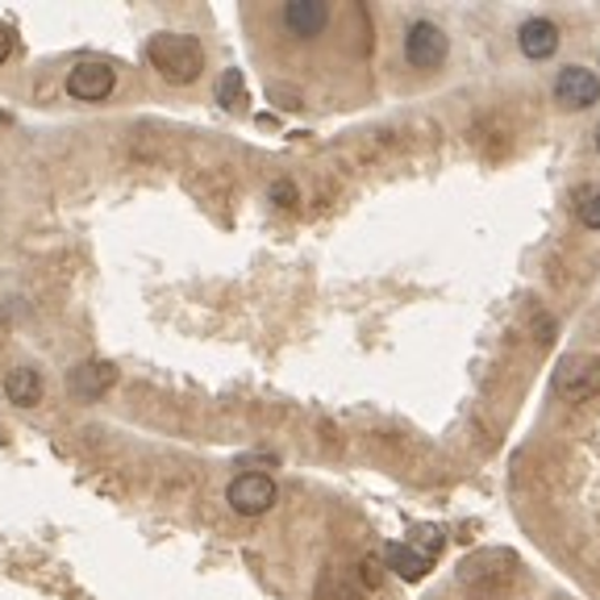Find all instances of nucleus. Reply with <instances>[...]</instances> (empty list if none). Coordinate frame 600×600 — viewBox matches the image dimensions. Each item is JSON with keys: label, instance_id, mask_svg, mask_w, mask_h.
I'll use <instances>...</instances> for the list:
<instances>
[{"label": "nucleus", "instance_id": "f257e3e1", "mask_svg": "<svg viewBox=\"0 0 600 600\" xmlns=\"http://www.w3.org/2000/svg\"><path fill=\"white\" fill-rule=\"evenodd\" d=\"M147 58L168 84H192V79H201V72H205V46H201V38L175 34V30H159V34L150 38Z\"/></svg>", "mask_w": 600, "mask_h": 600}, {"label": "nucleus", "instance_id": "f03ea898", "mask_svg": "<svg viewBox=\"0 0 600 600\" xmlns=\"http://www.w3.org/2000/svg\"><path fill=\"white\" fill-rule=\"evenodd\" d=\"M450 55V38L442 25H433V21H413L409 30H405V63H409L413 72H438Z\"/></svg>", "mask_w": 600, "mask_h": 600}, {"label": "nucleus", "instance_id": "7ed1b4c3", "mask_svg": "<svg viewBox=\"0 0 600 600\" xmlns=\"http://www.w3.org/2000/svg\"><path fill=\"white\" fill-rule=\"evenodd\" d=\"M225 501L234 513H243V517H262V513H271V505L280 501V488L271 475H262V471H246L238 475L234 484L225 488Z\"/></svg>", "mask_w": 600, "mask_h": 600}, {"label": "nucleus", "instance_id": "20e7f679", "mask_svg": "<svg viewBox=\"0 0 600 600\" xmlns=\"http://www.w3.org/2000/svg\"><path fill=\"white\" fill-rule=\"evenodd\" d=\"M555 393L562 400H571V405H580L588 396L600 393V355H571L562 358L559 375H555Z\"/></svg>", "mask_w": 600, "mask_h": 600}, {"label": "nucleus", "instance_id": "39448f33", "mask_svg": "<svg viewBox=\"0 0 600 600\" xmlns=\"http://www.w3.org/2000/svg\"><path fill=\"white\" fill-rule=\"evenodd\" d=\"M113 88H117V72H113L109 63H100V58H84V63H75L72 72H67V93L75 100H84V105L105 100Z\"/></svg>", "mask_w": 600, "mask_h": 600}, {"label": "nucleus", "instance_id": "423d86ee", "mask_svg": "<svg viewBox=\"0 0 600 600\" xmlns=\"http://www.w3.org/2000/svg\"><path fill=\"white\" fill-rule=\"evenodd\" d=\"M555 100H559L562 109L580 113V109H592L600 100V79L597 72H588L580 63H571V67H562L555 75Z\"/></svg>", "mask_w": 600, "mask_h": 600}, {"label": "nucleus", "instance_id": "0eeeda50", "mask_svg": "<svg viewBox=\"0 0 600 600\" xmlns=\"http://www.w3.org/2000/svg\"><path fill=\"white\" fill-rule=\"evenodd\" d=\"M330 21H334V9H330L325 0H292V4H283L280 9V25L292 38H300V42L325 34Z\"/></svg>", "mask_w": 600, "mask_h": 600}, {"label": "nucleus", "instance_id": "6e6552de", "mask_svg": "<svg viewBox=\"0 0 600 600\" xmlns=\"http://www.w3.org/2000/svg\"><path fill=\"white\" fill-rule=\"evenodd\" d=\"M113 384H117V367L105 363V358H88V363L72 367V375H67V388H72V396H79V400H100Z\"/></svg>", "mask_w": 600, "mask_h": 600}, {"label": "nucleus", "instance_id": "1a4fd4ad", "mask_svg": "<svg viewBox=\"0 0 600 600\" xmlns=\"http://www.w3.org/2000/svg\"><path fill=\"white\" fill-rule=\"evenodd\" d=\"M559 25L550 18H525L522 25H517V46H522L525 58H534V63H543V58H550L555 51H559Z\"/></svg>", "mask_w": 600, "mask_h": 600}, {"label": "nucleus", "instance_id": "9d476101", "mask_svg": "<svg viewBox=\"0 0 600 600\" xmlns=\"http://www.w3.org/2000/svg\"><path fill=\"white\" fill-rule=\"evenodd\" d=\"M46 393V384H42V372L38 367H13V372L4 375V396L18 405V409H34L38 400Z\"/></svg>", "mask_w": 600, "mask_h": 600}, {"label": "nucleus", "instance_id": "9b49d317", "mask_svg": "<svg viewBox=\"0 0 600 600\" xmlns=\"http://www.w3.org/2000/svg\"><path fill=\"white\" fill-rule=\"evenodd\" d=\"M388 567H393L400 580H421L426 571H430V555H421V550H413L409 543H393L388 546Z\"/></svg>", "mask_w": 600, "mask_h": 600}, {"label": "nucleus", "instance_id": "f8f14e48", "mask_svg": "<svg viewBox=\"0 0 600 600\" xmlns=\"http://www.w3.org/2000/svg\"><path fill=\"white\" fill-rule=\"evenodd\" d=\"M571 208L588 229H600V184H580L571 192Z\"/></svg>", "mask_w": 600, "mask_h": 600}, {"label": "nucleus", "instance_id": "ddd939ff", "mask_svg": "<svg viewBox=\"0 0 600 600\" xmlns=\"http://www.w3.org/2000/svg\"><path fill=\"white\" fill-rule=\"evenodd\" d=\"M217 100H222L225 109H243V105H246L243 72H234V67H229V72L217 79Z\"/></svg>", "mask_w": 600, "mask_h": 600}, {"label": "nucleus", "instance_id": "4468645a", "mask_svg": "<svg viewBox=\"0 0 600 600\" xmlns=\"http://www.w3.org/2000/svg\"><path fill=\"white\" fill-rule=\"evenodd\" d=\"M13 46H18V38H13V30H9L4 21H0V63L13 55Z\"/></svg>", "mask_w": 600, "mask_h": 600}, {"label": "nucleus", "instance_id": "2eb2a0df", "mask_svg": "<svg viewBox=\"0 0 600 600\" xmlns=\"http://www.w3.org/2000/svg\"><path fill=\"white\" fill-rule=\"evenodd\" d=\"M271 196H276V201H280V205H292V201H297V188L288 184V180H280V184L271 188Z\"/></svg>", "mask_w": 600, "mask_h": 600}, {"label": "nucleus", "instance_id": "dca6fc26", "mask_svg": "<svg viewBox=\"0 0 600 600\" xmlns=\"http://www.w3.org/2000/svg\"><path fill=\"white\" fill-rule=\"evenodd\" d=\"M597 150H600V130H597Z\"/></svg>", "mask_w": 600, "mask_h": 600}, {"label": "nucleus", "instance_id": "f3484780", "mask_svg": "<svg viewBox=\"0 0 600 600\" xmlns=\"http://www.w3.org/2000/svg\"><path fill=\"white\" fill-rule=\"evenodd\" d=\"M0 121H9V117H4V113H0Z\"/></svg>", "mask_w": 600, "mask_h": 600}]
</instances>
